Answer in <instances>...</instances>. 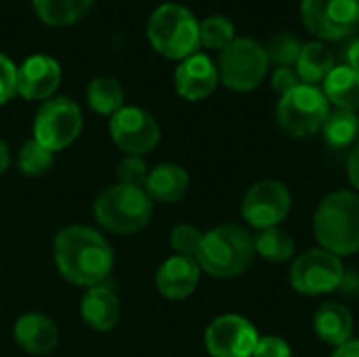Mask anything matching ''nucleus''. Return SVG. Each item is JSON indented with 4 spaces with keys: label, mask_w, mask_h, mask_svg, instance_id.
Returning a JSON list of instances; mask_svg holds the SVG:
<instances>
[{
    "label": "nucleus",
    "mask_w": 359,
    "mask_h": 357,
    "mask_svg": "<svg viewBox=\"0 0 359 357\" xmlns=\"http://www.w3.org/2000/svg\"><path fill=\"white\" fill-rule=\"evenodd\" d=\"M147 175H149V168L141 156H124L116 164V179L120 185L143 187L147 181Z\"/></svg>",
    "instance_id": "nucleus-31"
},
{
    "label": "nucleus",
    "mask_w": 359,
    "mask_h": 357,
    "mask_svg": "<svg viewBox=\"0 0 359 357\" xmlns=\"http://www.w3.org/2000/svg\"><path fill=\"white\" fill-rule=\"evenodd\" d=\"M236 40L233 36V23L227 17L212 15L200 23V44L212 50H223L227 44Z\"/></svg>",
    "instance_id": "nucleus-28"
},
{
    "label": "nucleus",
    "mask_w": 359,
    "mask_h": 357,
    "mask_svg": "<svg viewBox=\"0 0 359 357\" xmlns=\"http://www.w3.org/2000/svg\"><path fill=\"white\" fill-rule=\"evenodd\" d=\"M17 95V67L0 53V105L8 103Z\"/></svg>",
    "instance_id": "nucleus-32"
},
{
    "label": "nucleus",
    "mask_w": 359,
    "mask_h": 357,
    "mask_svg": "<svg viewBox=\"0 0 359 357\" xmlns=\"http://www.w3.org/2000/svg\"><path fill=\"white\" fill-rule=\"evenodd\" d=\"M324 95L339 109H359V72L347 65L334 67L324 80Z\"/></svg>",
    "instance_id": "nucleus-21"
},
{
    "label": "nucleus",
    "mask_w": 359,
    "mask_h": 357,
    "mask_svg": "<svg viewBox=\"0 0 359 357\" xmlns=\"http://www.w3.org/2000/svg\"><path fill=\"white\" fill-rule=\"evenodd\" d=\"M269 67V59L265 48L252 38H236L221 50L219 57V80L236 90L250 93L255 90Z\"/></svg>",
    "instance_id": "nucleus-6"
},
{
    "label": "nucleus",
    "mask_w": 359,
    "mask_h": 357,
    "mask_svg": "<svg viewBox=\"0 0 359 357\" xmlns=\"http://www.w3.org/2000/svg\"><path fill=\"white\" fill-rule=\"evenodd\" d=\"M292 198L284 183L280 181H259L248 187L242 200V217L255 229L278 227L290 213Z\"/></svg>",
    "instance_id": "nucleus-12"
},
{
    "label": "nucleus",
    "mask_w": 359,
    "mask_h": 357,
    "mask_svg": "<svg viewBox=\"0 0 359 357\" xmlns=\"http://www.w3.org/2000/svg\"><path fill=\"white\" fill-rule=\"evenodd\" d=\"M147 40L166 59L183 61L196 55L200 46V23L187 6L166 2L151 13Z\"/></svg>",
    "instance_id": "nucleus-5"
},
{
    "label": "nucleus",
    "mask_w": 359,
    "mask_h": 357,
    "mask_svg": "<svg viewBox=\"0 0 359 357\" xmlns=\"http://www.w3.org/2000/svg\"><path fill=\"white\" fill-rule=\"evenodd\" d=\"M200 265L189 257H170L156 271V288L164 299L183 301L194 295L200 282Z\"/></svg>",
    "instance_id": "nucleus-16"
},
{
    "label": "nucleus",
    "mask_w": 359,
    "mask_h": 357,
    "mask_svg": "<svg viewBox=\"0 0 359 357\" xmlns=\"http://www.w3.org/2000/svg\"><path fill=\"white\" fill-rule=\"evenodd\" d=\"M332 69H334V59L326 44L309 42L303 46V50L297 59V74L303 84L316 86L318 82H324Z\"/></svg>",
    "instance_id": "nucleus-22"
},
{
    "label": "nucleus",
    "mask_w": 359,
    "mask_h": 357,
    "mask_svg": "<svg viewBox=\"0 0 359 357\" xmlns=\"http://www.w3.org/2000/svg\"><path fill=\"white\" fill-rule=\"evenodd\" d=\"M255 257V238L244 227L225 223L204 234L196 261L210 278L229 280L244 274Z\"/></svg>",
    "instance_id": "nucleus-3"
},
{
    "label": "nucleus",
    "mask_w": 359,
    "mask_h": 357,
    "mask_svg": "<svg viewBox=\"0 0 359 357\" xmlns=\"http://www.w3.org/2000/svg\"><path fill=\"white\" fill-rule=\"evenodd\" d=\"M109 137L126 156H145L160 143L156 118L135 105H124L109 118Z\"/></svg>",
    "instance_id": "nucleus-10"
},
{
    "label": "nucleus",
    "mask_w": 359,
    "mask_h": 357,
    "mask_svg": "<svg viewBox=\"0 0 359 357\" xmlns=\"http://www.w3.org/2000/svg\"><path fill=\"white\" fill-rule=\"evenodd\" d=\"M53 257L59 274L80 288L103 284L114 269L111 244L97 229L86 225L63 227L55 236Z\"/></svg>",
    "instance_id": "nucleus-1"
},
{
    "label": "nucleus",
    "mask_w": 359,
    "mask_h": 357,
    "mask_svg": "<svg viewBox=\"0 0 359 357\" xmlns=\"http://www.w3.org/2000/svg\"><path fill=\"white\" fill-rule=\"evenodd\" d=\"M82 130L80 105L67 97H53L40 105L34 118V139L53 154L69 147Z\"/></svg>",
    "instance_id": "nucleus-8"
},
{
    "label": "nucleus",
    "mask_w": 359,
    "mask_h": 357,
    "mask_svg": "<svg viewBox=\"0 0 359 357\" xmlns=\"http://www.w3.org/2000/svg\"><path fill=\"white\" fill-rule=\"evenodd\" d=\"M219 84V69L208 55L196 53L183 59L175 69L177 93L187 101H202L215 93Z\"/></svg>",
    "instance_id": "nucleus-15"
},
{
    "label": "nucleus",
    "mask_w": 359,
    "mask_h": 357,
    "mask_svg": "<svg viewBox=\"0 0 359 357\" xmlns=\"http://www.w3.org/2000/svg\"><path fill=\"white\" fill-rule=\"evenodd\" d=\"M90 4L93 0H32V6L40 21L53 27H63L80 21L88 13Z\"/></svg>",
    "instance_id": "nucleus-23"
},
{
    "label": "nucleus",
    "mask_w": 359,
    "mask_h": 357,
    "mask_svg": "<svg viewBox=\"0 0 359 357\" xmlns=\"http://www.w3.org/2000/svg\"><path fill=\"white\" fill-rule=\"evenodd\" d=\"M13 339L27 356H46L59 343V328L48 316L32 311L15 320Z\"/></svg>",
    "instance_id": "nucleus-17"
},
{
    "label": "nucleus",
    "mask_w": 359,
    "mask_h": 357,
    "mask_svg": "<svg viewBox=\"0 0 359 357\" xmlns=\"http://www.w3.org/2000/svg\"><path fill=\"white\" fill-rule=\"evenodd\" d=\"M93 213L105 231L116 236H133L149 225L154 202L143 187L114 183L97 196Z\"/></svg>",
    "instance_id": "nucleus-4"
},
{
    "label": "nucleus",
    "mask_w": 359,
    "mask_h": 357,
    "mask_svg": "<svg viewBox=\"0 0 359 357\" xmlns=\"http://www.w3.org/2000/svg\"><path fill=\"white\" fill-rule=\"evenodd\" d=\"M202 240H204V234L189 223H181V225L172 227V231H170V248L179 257L198 259V252L202 248Z\"/></svg>",
    "instance_id": "nucleus-30"
},
{
    "label": "nucleus",
    "mask_w": 359,
    "mask_h": 357,
    "mask_svg": "<svg viewBox=\"0 0 359 357\" xmlns=\"http://www.w3.org/2000/svg\"><path fill=\"white\" fill-rule=\"evenodd\" d=\"M86 101L95 114L111 118L118 109L124 107V88L118 80L99 76V78L90 80V84L86 88Z\"/></svg>",
    "instance_id": "nucleus-24"
},
{
    "label": "nucleus",
    "mask_w": 359,
    "mask_h": 357,
    "mask_svg": "<svg viewBox=\"0 0 359 357\" xmlns=\"http://www.w3.org/2000/svg\"><path fill=\"white\" fill-rule=\"evenodd\" d=\"M345 61H347V67L359 72V40H353L347 50H345Z\"/></svg>",
    "instance_id": "nucleus-36"
},
{
    "label": "nucleus",
    "mask_w": 359,
    "mask_h": 357,
    "mask_svg": "<svg viewBox=\"0 0 359 357\" xmlns=\"http://www.w3.org/2000/svg\"><path fill=\"white\" fill-rule=\"evenodd\" d=\"M358 2H359V0H358Z\"/></svg>",
    "instance_id": "nucleus-39"
},
{
    "label": "nucleus",
    "mask_w": 359,
    "mask_h": 357,
    "mask_svg": "<svg viewBox=\"0 0 359 357\" xmlns=\"http://www.w3.org/2000/svg\"><path fill=\"white\" fill-rule=\"evenodd\" d=\"M255 238V250L261 255V259L269 263H284L292 259L294 255V240L280 227H267L261 229Z\"/></svg>",
    "instance_id": "nucleus-26"
},
{
    "label": "nucleus",
    "mask_w": 359,
    "mask_h": 357,
    "mask_svg": "<svg viewBox=\"0 0 359 357\" xmlns=\"http://www.w3.org/2000/svg\"><path fill=\"white\" fill-rule=\"evenodd\" d=\"M345 282L341 257L316 248L297 257L290 267V286L307 297L328 295Z\"/></svg>",
    "instance_id": "nucleus-9"
},
{
    "label": "nucleus",
    "mask_w": 359,
    "mask_h": 357,
    "mask_svg": "<svg viewBox=\"0 0 359 357\" xmlns=\"http://www.w3.org/2000/svg\"><path fill=\"white\" fill-rule=\"evenodd\" d=\"M11 166V149L4 141H0V175H4Z\"/></svg>",
    "instance_id": "nucleus-38"
},
{
    "label": "nucleus",
    "mask_w": 359,
    "mask_h": 357,
    "mask_svg": "<svg viewBox=\"0 0 359 357\" xmlns=\"http://www.w3.org/2000/svg\"><path fill=\"white\" fill-rule=\"evenodd\" d=\"M252 357H292V349L282 337L267 335V337H259Z\"/></svg>",
    "instance_id": "nucleus-33"
},
{
    "label": "nucleus",
    "mask_w": 359,
    "mask_h": 357,
    "mask_svg": "<svg viewBox=\"0 0 359 357\" xmlns=\"http://www.w3.org/2000/svg\"><path fill=\"white\" fill-rule=\"evenodd\" d=\"M303 46H305V44H303L297 36H292V34H278V36H273V38L269 40L265 53H267V59H269V61H273L278 67H282V65H292V63H297V59H299Z\"/></svg>",
    "instance_id": "nucleus-29"
},
{
    "label": "nucleus",
    "mask_w": 359,
    "mask_h": 357,
    "mask_svg": "<svg viewBox=\"0 0 359 357\" xmlns=\"http://www.w3.org/2000/svg\"><path fill=\"white\" fill-rule=\"evenodd\" d=\"M332 357H359V339L358 341L351 339L349 343L337 347V351H334V356Z\"/></svg>",
    "instance_id": "nucleus-37"
},
{
    "label": "nucleus",
    "mask_w": 359,
    "mask_h": 357,
    "mask_svg": "<svg viewBox=\"0 0 359 357\" xmlns=\"http://www.w3.org/2000/svg\"><path fill=\"white\" fill-rule=\"evenodd\" d=\"M80 316H82V322L90 330L109 332L118 326L120 316H122L120 299L105 284L86 288V292L82 295V301H80Z\"/></svg>",
    "instance_id": "nucleus-18"
},
{
    "label": "nucleus",
    "mask_w": 359,
    "mask_h": 357,
    "mask_svg": "<svg viewBox=\"0 0 359 357\" xmlns=\"http://www.w3.org/2000/svg\"><path fill=\"white\" fill-rule=\"evenodd\" d=\"M328 114L330 109L324 90L311 84H299L290 93L282 95L276 112L280 126L299 139L322 130Z\"/></svg>",
    "instance_id": "nucleus-7"
},
{
    "label": "nucleus",
    "mask_w": 359,
    "mask_h": 357,
    "mask_svg": "<svg viewBox=\"0 0 359 357\" xmlns=\"http://www.w3.org/2000/svg\"><path fill=\"white\" fill-rule=\"evenodd\" d=\"M55 164V154L46 147H42L34 137L27 139L19 154H17V166H19V173L25 175V177H32V179H38V177H44L50 166Z\"/></svg>",
    "instance_id": "nucleus-27"
},
{
    "label": "nucleus",
    "mask_w": 359,
    "mask_h": 357,
    "mask_svg": "<svg viewBox=\"0 0 359 357\" xmlns=\"http://www.w3.org/2000/svg\"><path fill=\"white\" fill-rule=\"evenodd\" d=\"M301 15L311 34L324 40H341L359 25L358 0H303Z\"/></svg>",
    "instance_id": "nucleus-11"
},
{
    "label": "nucleus",
    "mask_w": 359,
    "mask_h": 357,
    "mask_svg": "<svg viewBox=\"0 0 359 357\" xmlns=\"http://www.w3.org/2000/svg\"><path fill=\"white\" fill-rule=\"evenodd\" d=\"M143 189L151 202L175 204L183 200L189 189V173L181 164H172V162L158 164L149 170Z\"/></svg>",
    "instance_id": "nucleus-19"
},
{
    "label": "nucleus",
    "mask_w": 359,
    "mask_h": 357,
    "mask_svg": "<svg viewBox=\"0 0 359 357\" xmlns=\"http://www.w3.org/2000/svg\"><path fill=\"white\" fill-rule=\"evenodd\" d=\"M347 173H349V181L351 185L359 189V139L358 143L353 145L349 158H347Z\"/></svg>",
    "instance_id": "nucleus-35"
},
{
    "label": "nucleus",
    "mask_w": 359,
    "mask_h": 357,
    "mask_svg": "<svg viewBox=\"0 0 359 357\" xmlns=\"http://www.w3.org/2000/svg\"><path fill=\"white\" fill-rule=\"evenodd\" d=\"M313 330L322 343L341 347L353 337V316L341 303H324L313 316Z\"/></svg>",
    "instance_id": "nucleus-20"
},
{
    "label": "nucleus",
    "mask_w": 359,
    "mask_h": 357,
    "mask_svg": "<svg viewBox=\"0 0 359 357\" xmlns=\"http://www.w3.org/2000/svg\"><path fill=\"white\" fill-rule=\"evenodd\" d=\"M257 343V328L238 314L215 318L204 332L206 351L212 357H252Z\"/></svg>",
    "instance_id": "nucleus-13"
},
{
    "label": "nucleus",
    "mask_w": 359,
    "mask_h": 357,
    "mask_svg": "<svg viewBox=\"0 0 359 357\" xmlns=\"http://www.w3.org/2000/svg\"><path fill=\"white\" fill-rule=\"evenodd\" d=\"M313 234L320 246L337 257L359 250V196L353 191L328 194L313 215Z\"/></svg>",
    "instance_id": "nucleus-2"
},
{
    "label": "nucleus",
    "mask_w": 359,
    "mask_h": 357,
    "mask_svg": "<svg viewBox=\"0 0 359 357\" xmlns=\"http://www.w3.org/2000/svg\"><path fill=\"white\" fill-rule=\"evenodd\" d=\"M322 133H324V141L332 149H347V147L355 145L359 137L358 114L347 112V109L330 112L322 126Z\"/></svg>",
    "instance_id": "nucleus-25"
},
{
    "label": "nucleus",
    "mask_w": 359,
    "mask_h": 357,
    "mask_svg": "<svg viewBox=\"0 0 359 357\" xmlns=\"http://www.w3.org/2000/svg\"><path fill=\"white\" fill-rule=\"evenodd\" d=\"M61 84V65L50 55H32L17 67V95L25 101H48Z\"/></svg>",
    "instance_id": "nucleus-14"
},
{
    "label": "nucleus",
    "mask_w": 359,
    "mask_h": 357,
    "mask_svg": "<svg viewBox=\"0 0 359 357\" xmlns=\"http://www.w3.org/2000/svg\"><path fill=\"white\" fill-rule=\"evenodd\" d=\"M299 84H303V82H301L297 69H292L290 65L276 67V72H273V76H271V86H273V90H278L280 95H286V93H290L292 88H297Z\"/></svg>",
    "instance_id": "nucleus-34"
}]
</instances>
